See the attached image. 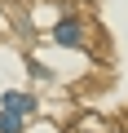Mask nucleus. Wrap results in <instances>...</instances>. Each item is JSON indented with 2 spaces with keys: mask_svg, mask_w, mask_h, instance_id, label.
<instances>
[{
  "mask_svg": "<svg viewBox=\"0 0 128 133\" xmlns=\"http://www.w3.org/2000/svg\"><path fill=\"white\" fill-rule=\"evenodd\" d=\"M53 40H57V44H80V27H75V22H62V27L53 31Z\"/></svg>",
  "mask_w": 128,
  "mask_h": 133,
  "instance_id": "f03ea898",
  "label": "nucleus"
},
{
  "mask_svg": "<svg viewBox=\"0 0 128 133\" xmlns=\"http://www.w3.org/2000/svg\"><path fill=\"white\" fill-rule=\"evenodd\" d=\"M0 133H22V120H18V111H0Z\"/></svg>",
  "mask_w": 128,
  "mask_h": 133,
  "instance_id": "7ed1b4c3",
  "label": "nucleus"
},
{
  "mask_svg": "<svg viewBox=\"0 0 128 133\" xmlns=\"http://www.w3.org/2000/svg\"><path fill=\"white\" fill-rule=\"evenodd\" d=\"M5 111H18V115L22 111H35V98L31 93H5Z\"/></svg>",
  "mask_w": 128,
  "mask_h": 133,
  "instance_id": "f257e3e1",
  "label": "nucleus"
}]
</instances>
